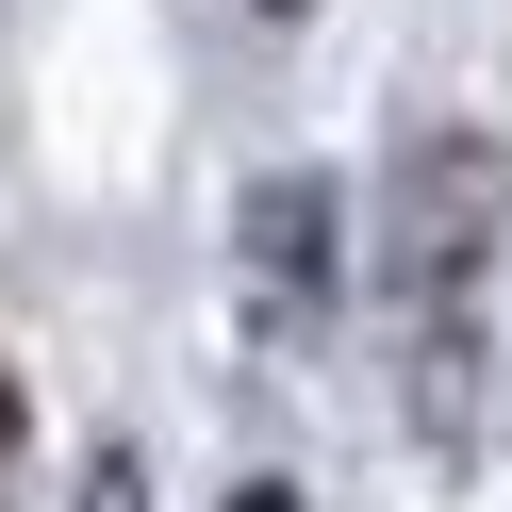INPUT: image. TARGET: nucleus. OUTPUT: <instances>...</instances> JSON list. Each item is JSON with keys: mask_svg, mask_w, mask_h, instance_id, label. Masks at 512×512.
Here are the masks:
<instances>
[{"mask_svg": "<svg viewBox=\"0 0 512 512\" xmlns=\"http://www.w3.org/2000/svg\"><path fill=\"white\" fill-rule=\"evenodd\" d=\"M17 430H34V397H17V380H0V512H17Z\"/></svg>", "mask_w": 512, "mask_h": 512, "instance_id": "obj_3", "label": "nucleus"}, {"mask_svg": "<svg viewBox=\"0 0 512 512\" xmlns=\"http://www.w3.org/2000/svg\"><path fill=\"white\" fill-rule=\"evenodd\" d=\"M265 17H298V0H265Z\"/></svg>", "mask_w": 512, "mask_h": 512, "instance_id": "obj_5", "label": "nucleus"}, {"mask_svg": "<svg viewBox=\"0 0 512 512\" xmlns=\"http://www.w3.org/2000/svg\"><path fill=\"white\" fill-rule=\"evenodd\" d=\"M232 512H298V496H281V479H248V496H232Z\"/></svg>", "mask_w": 512, "mask_h": 512, "instance_id": "obj_4", "label": "nucleus"}, {"mask_svg": "<svg viewBox=\"0 0 512 512\" xmlns=\"http://www.w3.org/2000/svg\"><path fill=\"white\" fill-rule=\"evenodd\" d=\"M331 182H314V166H281V182H248V281H265V298L281 314H298V298H331Z\"/></svg>", "mask_w": 512, "mask_h": 512, "instance_id": "obj_2", "label": "nucleus"}, {"mask_svg": "<svg viewBox=\"0 0 512 512\" xmlns=\"http://www.w3.org/2000/svg\"><path fill=\"white\" fill-rule=\"evenodd\" d=\"M496 232H512V149L496 133H413L397 149V314H413V347H430V413L463 430V364H479V281H496Z\"/></svg>", "mask_w": 512, "mask_h": 512, "instance_id": "obj_1", "label": "nucleus"}]
</instances>
